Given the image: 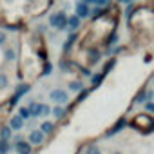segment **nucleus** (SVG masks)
<instances>
[{"label":"nucleus","mask_w":154,"mask_h":154,"mask_svg":"<svg viewBox=\"0 0 154 154\" xmlns=\"http://www.w3.org/2000/svg\"><path fill=\"white\" fill-rule=\"evenodd\" d=\"M116 62H118V58H116V56H111V58H109V60L103 63V69H102V72H103V74H107L109 71H112V69H114V65H116Z\"/></svg>","instance_id":"18"},{"label":"nucleus","mask_w":154,"mask_h":154,"mask_svg":"<svg viewBox=\"0 0 154 154\" xmlns=\"http://www.w3.org/2000/svg\"><path fill=\"white\" fill-rule=\"evenodd\" d=\"M105 44H107V47H114V45L118 44V31H116V29H111V35L107 36Z\"/></svg>","instance_id":"17"},{"label":"nucleus","mask_w":154,"mask_h":154,"mask_svg":"<svg viewBox=\"0 0 154 154\" xmlns=\"http://www.w3.org/2000/svg\"><path fill=\"white\" fill-rule=\"evenodd\" d=\"M18 102H20V96H17V94L13 93V96L9 98V107H15V105H18Z\"/></svg>","instance_id":"34"},{"label":"nucleus","mask_w":154,"mask_h":154,"mask_svg":"<svg viewBox=\"0 0 154 154\" xmlns=\"http://www.w3.org/2000/svg\"><path fill=\"white\" fill-rule=\"evenodd\" d=\"M109 11H111V8H94V9H91V20H93V22L102 20Z\"/></svg>","instance_id":"11"},{"label":"nucleus","mask_w":154,"mask_h":154,"mask_svg":"<svg viewBox=\"0 0 154 154\" xmlns=\"http://www.w3.org/2000/svg\"><path fill=\"white\" fill-rule=\"evenodd\" d=\"M44 140H45V134H44L40 129H31L29 138H27V141H29L31 145H42Z\"/></svg>","instance_id":"7"},{"label":"nucleus","mask_w":154,"mask_h":154,"mask_svg":"<svg viewBox=\"0 0 154 154\" xmlns=\"http://www.w3.org/2000/svg\"><path fill=\"white\" fill-rule=\"evenodd\" d=\"M89 93H91V89H82V91L78 93V96H76V100H74V105H76V103H82V102L89 96Z\"/></svg>","instance_id":"25"},{"label":"nucleus","mask_w":154,"mask_h":154,"mask_svg":"<svg viewBox=\"0 0 154 154\" xmlns=\"http://www.w3.org/2000/svg\"><path fill=\"white\" fill-rule=\"evenodd\" d=\"M49 98H51V102H54L56 105H63V103L69 100V96H67V91H65V89H62V87H56V89H53V91L49 93Z\"/></svg>","instance_id":"4"},{"label":"nucleus","mask_w":154,"mask_h":154,"mask_svg":"<svg viewBox=\"0 0 154 154\" xmlns=\"http://www.w3.org/2000/svg\"><path fill=\"white\" fill-rule=\"evenodd\" d=\"M49 26L56 31H65L67 29V15L65 11H56L49 17Z\"/></svg>","instance_id":"2"},{"label":"nucleus","mask_w":154,"mask_h":154,"mask_svg":"<svg viewBox=\"0 0 154 154\" xmlns=\"http://www.w3.org/2000/svg\"><path fill=\"white\" fill-rule=\"evenodd\" d=\"M51 114V107L49 105H44V112H42V116H49Z\"/></svg>","instance_id":"39"},{"label":"nucleus","mask_w":154,"mask_h":154,"mask_svg":"<svg viewBox=\"0 0 154 154\" xmlns=\"http://www.w3.org/2000/svg\"><path fill=\"white\" fill-rule=\"evenodd\" d=\"M143 105H145V112H149V114H154V102H145Z\"/></svg>","instance_id":"33"},{"label":"nucleus","mask_w":154,"mask_h":154,"mask_svg":"<svg viewBox=\"0 0 154 154\" xmlns=\"http://www.w3.org/2000/svg\"><path fill=\"white\" fill-rule=\"evenodd\" d=\"M116 154H120V152H116Z\"/></svg>","instance_id":"44"},{"label":"nucleus","mask_w":154,"mask_h":154,"mask_svg":"<svg viewBox=\"0 0 154 154\" xmlns=\"http://www.w3.org/2000/svg\"><path fill=\"white\" fill-rule=\"evenodd\" d=\"M9 87V78H8V74L6 72H0V91H4Z\"/></svg>","instance_id":"26"},{"label":"nucleus","mask_w":154,"mask_h":154,"mask_svg":"<svg viewBox=\"0 0 154 154\" xmlns=\"http://www.w3.org/2000/svg\"><path fill=\"white\" fill-rule=\"evenodd\" d=\"M105 76H107V74H103V72H102V71H100V72H96V74H93V76H91V85H93V87H91V91H93V89H98V87H100V85H102V82H103V80H105Z\"/></svg>","instance_id":"12"},{"label":"nucleus","mask_w":154,"mask_h":154,"mask_svg":"<svg viewBox=\"0 0 154 154\" xmlns=\"http://www.w3.org/2000/svg\"><path fill=\"white\" fill-rule=\"evenodd\" d=\"M116 2H120V4H125V0H116Z\"/></svg>","instance_id":"42"},{"label":"nucleus","mask_w":154,"mask_h":154,"mask_svg":"<svg viewBox=\"0 0 154 154\" xmlns=\"http://www.w3.org/2000/svg\"><path fill=\"white\" fill-rule=\"evenodd\" d=\"M44 105L45 103H38V102H35V100H31L29 102V105H27V109H29V112H31V118H42V112H44Z\"/></svg>","instance_id":"8"},{"label":"nucleus","mask_w":154,"mask_h":154,"mask_svg":"<svg viewBox=\"0 0 154 154\" xmlns=\"http://www.w3.org/2000/svg\"><path fill=\"white\" fill-rule=\"evenodd\" d=\"M13 150V143L8 140H0V154H9Z\"/></svg>","instance_id":"20"},{"label":"nucleus","mask_w":154,"mask_h":154,"mask_svg":"<svg viewBox=\"0 0 154 154\" xmlns=\"http://www.w3.org/2000/svg\"><path fill=\"white\" fill-rule=\"evenodd\" d=\"M53 72V63L47 60V62H44V67H42V76H49Z\"/></svg>","instance_id":"29"},{"label":"nucleus","mask_w":154,"mask_h":154,"mask_svg":"<svg viewBox=\"0 0 154 154\" xmlns=\"http://www.w3.org/2000/svg\"><path fill=\"white\" fill-rule=\"evenodd\" d=\"M67 87H69V91H72V93H80L82 89H85L84 84H82V80H72V82L67 84Z\"/></svg>","instance_id":"16"},{"label":"nucleus","mask_w":154,"mask_h":154,"mask_svg":"<svg viewBox=\"0 0 154 154\" xmlns=\"http://www.w3.org/2000/svg\"><path fill=\"white\" fill-rule=\"evenodd\" d=\"M136 11V8L132 6V4H127V8H125V20H127V24H131V20H132V13Z\"/></svg>","instance_id":"24"},{"label":"nucleus","mask_w":154,"mask_h":154,"mask_svg":"<svg viewBox=\"0 0 154 154\" xmlns=\"http://www.w3.org/2000/svg\"><path fill=\"white\" fill-rule=\"evenodd\" d=\"M65 112H67V111H65V109H63L62 105H54V107L51 109V114H53V116H54L56 120H62V118L65 116Z\"/></svg>","instance_id":"21"},{"label":"nucleus","mask_w":154,"mask_h":154,"mask_svg":"<svg viewBox=\"0 0 154 154\" xmlns=\"http://www.w3.org/2000/svg\"><path fill=\"white\" fill-rule=\"evenodd\" d=\"M82 2H85V4H89V6H91V4L94 2V0H82Z\"/></svg>","instance_id":"41"},{"label":"nucleus","mask_w":154,"mask_h":154,"mask_svg":"<svg viewBox=\"0 0 154 154\" xmlns=\"http://www.w3.org/2000/svg\"><path fill=\"white\" fill-rule=\"evenodd\" d=\"M8 125L11 127V131H22V129L26 127V120H24L22 116L15 114V116L9 118V123H8Z\"/></svg>","instance_id":"9"},{"label":"nucleus","mask_w":154,"mask_h":154,"mask_svg":"<svg viewBox=\"0 0 154 154\" xmlns=\"http://www.w3.org/2000/svg\"><path fill=\"white\" fill-rule=\"evenodd\" d=\"M154 100V89H147L145 93V102H152Z\"/></svg>","instance_id":"35"},{"label":"nucleus","mask_w":154,"mask_h":154,"mask_svg":"<svg viewBox=\"0 0 154 154\" xmlns=\"http://www.w3.org/2000/svg\"><path fill=\"white\" fill-rule=\"evenodd\" d=\"M98 154H100V152H98Z\"/></svg>","instance_id":"45"},{"label":"nucleus","mask_w":154,"mask_h":154,"mask_svg":"<svg viewBox=\"0 0 154 154\" xmlns=\"http://www.w3.org/2000/svg\"><path fill=\"white\" fill-rule=\"evenodd\" d=\"M94 8H111V0H94Z\"/></svg>","instance_id":"30"},{"label":"nucleus","mask_w":154,"mask_h":154,"mask_svg":"<svg viewBox=\"0 0 154 154\" xmlns=\"http://www.w3.org/2000/svg\"><path fill=\"white\" fill-rule=\"evenodd\" d=\"M98 152H100L98 145H87V149H85V154H98Z\"/></svg>","instance_id":"32"},{"label":"nucleus","mask_w":154,"mask_h":154,"mask_svg":"<svg viewBox=\"0 0 154 154\" xmlns=\"http://www.w3.org/2000/svg\"><path fill=\"white\" fill-rule=\"evenodd\" d=\"M18 116H22L24 120H31V112H29L27 105H20L18 107Z\"/></svg>","instance_id":"27"},{"label":"nucleus","mask_w":154,"mask_h":154,"mask_svg":"<svg viewBox=\"0 0 154 154\" xmlns=\"http://www.w3.org/2000/svg\"><path fill=\"white\" fill-rule=\"evenodd\" d=\"M80 72H82V76H87V78H91V76H93V72L87 67H80Z\"/></svg>","instance_id":"37"},{"label":"nucleus","mask_w":154,"mask_h":154,"mask_svg":"<svg viewBox=\"0 0 154 154\" xmlns=\"http://www.w3.org/2000/svg\"><path fill=\"white\" fill-rule=\"evenodd\" d=\"M29 91H31V85H29V84H20V85L17 87V91H15V94L22 98V96H24V94H27Z\"/></svg>","instance_id":"22"},{"label":"nucleus","mask_w":154,"mask_h":154,"mask_svg":"<svg viewBox=\"0 0 154 154\" xmlns=\"http://www.w3.org/2000/svg\"><path fill=\"white\" fill-rule=\"evenodd\" d=\"M152 82H154V76H152Z\"/></svg>","instance_id":"43"},{"label":"nucleus","mask_w":154,"mask_h":154,"mask_svg":"<svg viewBox=\"0 0 154 154\" xmlns=\"http://www.w3.org/2000/svg\"><path fill=\"white\" fill-rule=\"evenodd\" d=\"M11 138H13L11 127H9V125H4L2 129H0V140H8V141H11Z\"/></svg>","instance_id":"19"},{"label":"nucleus","mask_w":154,"mask_h":154,"mask_svg":"<svg viewBox=\"0 0 154 154\" xmlns=\"http://www.w3.org/2000/svg\"><path fill=\"white\" fill-rule=\"evenodd\" d=\"M129 125L134 127L136 131L143 132V134H150V132L154 131V118H152L149 112H140V114H136V116L131 120Z\"/></svg>","instance_id":"1"},{"label":"nucleus","mask_w":154,"mask_h":154,"mask_svg":"<svg viewBox=\"0 0 154 154\" xmlns=\"http://www.w3.org/2000/svg\"><path fill=\"white\" fill-rule=\"evenodd\" d=\"M82 26V18H78L76 15H67V33H76Z\"/></svg>","instance_id":"6"},{"label":"nucleus","mask_w":154,"mask_h":154,"mask_svg":"<svg viewBox=\"0 0 154 154\" xmlns=\"http://www.w3.org/2000/svg\"><path fill=\"white\" fill-rule=\"evenodd\" d=\"M60 69H62V72H67V71L71 69V63H69L65 58H62V60H60Z\"/></svg>","instance_id":"31"},{"label":"nucleus","mask_w":154,"mask_h":154,"mask_svg":"<svg viewBox=\"0 0 154 154\" xmlns=\"http://www.w3.org/2000/svg\"><path fill=\"white\" fill-rule=\"evenodd\" d=\"M27 127H31V129H33V127H35V118H31V122H29V123H27Z\"/></svg>","instance_id":"40"},{"label":"nucleus","mask_w":154,"mask_h":154,"mask_svg":"<svg viewBox=\"0 0 154 154\" xmlns=\"http://www.w3.org/2000/svg\"><path fill=\"white\" fill-rule=\"evenodd\" d=\"M145 93H147V89H145V87H141V89H140V93L134 96V103H145Z\"/></svg>","instance_id":"28"},{"label":"nucleus","mask_w":154,"mask_h":154,"mask_svg":"<svg viewBox=\"0 0 154 154\" xmlns=\"http://www.w3.org/2000/svg\"><path fill=\"white\" fill-rule=\"evenodd\" d=\"M20 141H24V136H22V134H17V136H13V138H11V143H13V145L20 143Z\"/></svg>","instance_id":"36"},{"label":"nucleus","mask_w":154,"mask_h":154,"mask_svg":"<svg viewBox=\"0 0 154 154\" xmlns=\"http://www.w3.org/2000/svg\"><path fill=\"white\" fill-rule=\"evenodd\" d=\"M74 15L78 17V18H89L91 17V6L89 4H85V2H82V0H78V2L74 4Z\"/></svg>","instance_id":"5"},{"label":"nucleus","mask_w":154,"mask_h":154,"mask_svg":"<svg viewBox=\"0 0 154 154\" xmlns=\"http://www.w3.org/2000/svg\"><path fill=\"white\" fill-rule=\"evenodd\" d=\"M127 125H129V120H127L125 116H122V118H118V120H116V123H114V125H112L105 134H103V136H105V138H112V136L120 134L122 131H125V127H127Z\"/></svg>","instance_id":"3"},{"label":"nucleus","mask_w":154,"mask_h":154,"mask_svg":"<svg viewBox=\"0 0 154 154\" xmlns=\"http://www.w3.org/2000/svg\"><path fill=\"white\" fill-rule=\"evenodd\" d=\"M6 40H8V35H6L2 29H0V45H4V44H6Z\"/></svg>","instance_id":"38"},{"label":"nucleus","mask_w":154,"mask_h":154,"mask_svg":"<svg viewBox=\"0 0 154 154\" xmlns=\"http://www.w3.org/2000/svg\"><path fill=\"white\" fill-rule=\"evenodd\" d=\"M100 58H102V53H100L98 49L91 47V49H89V63H91V65H94V63H98V62H100Z\"/></svg>","instance_id":"14"},{"label":"nucleus","mask_w":154,"mask_h":154,"mask_svg":"<svg viewBox=\"0 0 154 154\" xmlns=\"http://www.w3.org/2000/svg\"><path fill=\"white\" fill-rule=\"evenodd\" d=\"M4 58H6V62H15V60H17V51H15L13 47L6 49V51H4Z\"/></svg>","instance_id":"23"},{"label":"nucleus","mask_w":154,"mask_h":154,"mask_svg":"<svg viewBox=\"0 0 154 154\" xmlns=\"http://www.w3.org/2000/svg\"><path fill=\"white\" fill-rule=\"evenodd\" d=\"M13 149L17 150V154H33V145H31L27 140H24V141L13 145Z\"/></svg>","instance_id":"10"},{"label":"nucleus","mask_w":154,"mask_h":154,"mask_svg":"<svg viewBox=\"0 0 154 154\" xmlns=\"http://www.w3.org/2000/svg\"><path fill=\"white\" fill-rule=\"evenodd\" d=\"M45 136H49V134H53V131H54V123L53 122H49V120H45V122H42V125L38 127Z\"/></svg>","instance_id":"15"},{"label":"nucleus","mask_w":154,"mask_h":154,"mask_svg":"<svg viewBox=\"0 0 154 154\" xmlns=\"http://www.w3.org/2000/svg\"><path fill=\"white\" fill-rule=\"evenodd\" d=\"M76 40H78V35H76V33H69L67 40L63 42V53H69V51L72 49V45H74Z\"/></svg>","instance_id":"13"}]
</instances>
